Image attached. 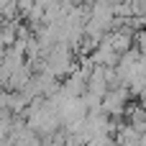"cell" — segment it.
Here are the masks:
<instances>
[{"mask_svg":"<svg viewBox=\"0 0 146 146\" xmlns=\"http://www.w3.org/2000/svg\"><path fill=\"white\" fill-rule=\"evenodd\" d=\"M41 146H67V133H64V131L46 133V136L41 139Z\"/></svg>","mask_w":146,"mask_h":146,"instance_id":"1","label":"cell"},{"mask_svg":"<svg viewBox=\"0 0 146 146\" xmlns=\"http://www.w3.org/2000/svg\"><path fill=\"white\" fill-rule=\"evenodd\" d=\"M133 46H136L141 54H146V28H141V31H133Z\"/></svg>","mask_w":146,"mask_h":146,"instance_id":"2","label":"cell"}]
</instances>
